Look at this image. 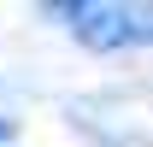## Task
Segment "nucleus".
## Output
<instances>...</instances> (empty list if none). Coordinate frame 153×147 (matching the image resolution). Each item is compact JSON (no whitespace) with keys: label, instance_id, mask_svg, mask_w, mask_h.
I'll list each match as a JSON object with an SVG mask.
<instances>
[{"label":"nucleus","instance_id":"obj_1","mask_svg":"<svg viewBox=\"0 0 153 147\" xmlns=\"http://www.w3.org/2000/svg\"><path fill=\"white\" fill-rule=\"evenodd\" d=\"M59 18L71 24V36L82 47H100V53H112V47H130V41L153 36L147 18L130 12V6H59Z\"/></svg>","mask_w":153,"mask_h":147}]
</instances>
